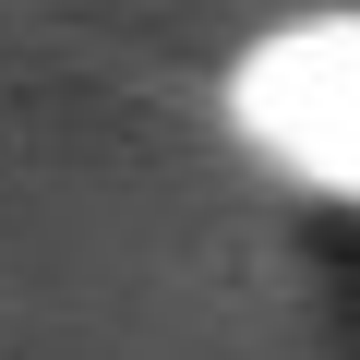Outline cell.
I'll return each mask as SVG.
<instances>
[{
  "mask_svg": "<svg viewBox=\"0 0 360 360\" xmlns=\"http://www.w3.org/2000/svg\"><path fill=\"white\" fill-rule=\"evenodd\" d=\"M229 132H240L276 180L360 205V13L264 25V37L229 60Z\"/></svg>",
  "mask_w": 360,
  "mask_h": 360,
  "instance_id": "obj_1",
  "label": "cell"
}]
</instances>
